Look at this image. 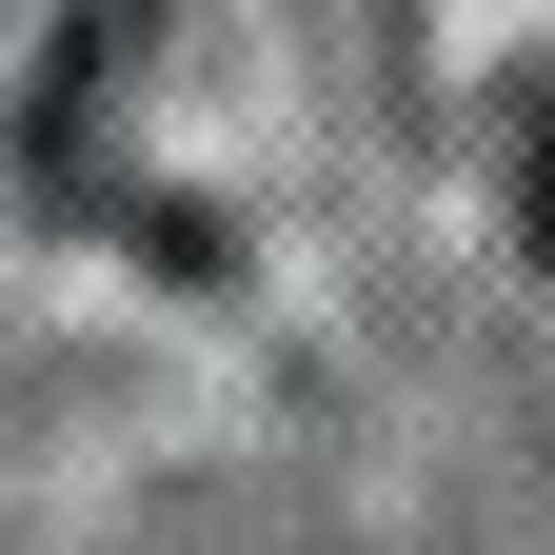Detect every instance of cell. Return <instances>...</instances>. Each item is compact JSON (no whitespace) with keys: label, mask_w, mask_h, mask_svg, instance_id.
Masks as SVG:
<instances>
[]
</instances>
